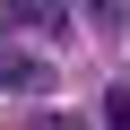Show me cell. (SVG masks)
Returning <instances> with one entry per match:
<instances>
[{
  "instance_id": "1",
  "label": "cell",
  "mask_w": 130,
  "mask_h": 130,
  "mask_svg": "<svg viewBox=\"0 0 130 130\" xmlns=\"http://www.w3.org/2000/svg\"><path fill=\"white\" fill-rule=\"evenodd\" d=\"M0 87L43 95V87H52V61H43V52H26V43H0Z\"/></svg>"
},
{
  "instance_id": "3",
  "label": "cell",
  "mask_w": 130,
  "mask_h": 130,
  "mask_svg": "<svg viewBox=\"0 0 130 130\" xmlns=\"http://www.w3.org/2000/svg\"><path fill=\"white\" fill-rule=\"evenodd\" d=\"M104 130H130V95L121 87H104Z\"/></svg>"
},
{
  "instance_id": "4",
  "label": "cell",
  "mask_w": 130,
  "mask_h": 130,
  "mask_svg": "<svg viewBox=\"0 0 130 130\" xmlns=\"http://www.w3.org/2000/svg\"><path fill=\"white\" fill-rule=\"evenodd\" d=\"M35 130H87V121H70V113H43V121H35Z\"/></svg>"
},
{
  "instance_id": "2",
  "label": "cell",
  "mask_w": 130,
  "mask_h": 130,
  "mask_svg": "<svg viewBox=\"0 0 130 130\" xmlns=\"http://www.w3.org/2000/svg\"><path fill=\"white\" fill-rule=\"evenodd\" d=\"M0 26H43V35H61V26H70V0H0Z\"/></svg>"
}]
</instances>
